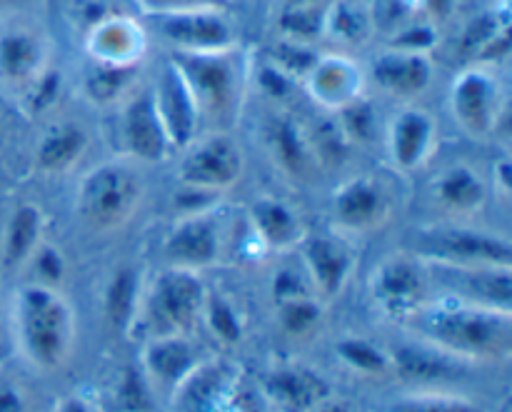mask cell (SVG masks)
<instances>
[{
  "label": "cell",
  "mask_w": 512,
  "mask_h": 412,
  "mask_svg": "<svg viewBox=\"0 0 512 412\" xmlns=\"http://www.w3.org/2000/svg\"><path fill=\"white\" fill-rule=\"evenodd\" d=\"M440 43V28L435 23L425 18H410L408 23H403L400 28H395L393 33H388L385 40V48L393 50H405V53H423L430 55Z\"/></svg>",
  "instance_id": "cell-43"
},
{
  "label": "cell",
  "mask_w": 512,
  "mask_h": 412,
  "mask_svg": "<svg viewBox=\"0 0 512 412\" xmlns=\"http://www.w3.org/2000/svg\"><path fill=\"white\" fill-rule=\"evenodd\" d=\"M143 378L153 390L173 395L203 363L190 335H158L143 345Z\"/></svg>",
  "instance_id": "cell-25"
},
{
  "label": "cell",
  "mask_w": 512,
  "mask_h": 412,
  "mask_svg": "<svg viewBox=\"0 0 512 412\" xmlns=\"http://www.w3.org/2000/svg\"><path fill=\"white\" fill-rule=\"evenodd\" d=\"M385 158L395 175L420 173L435 158L440 145V125L430 110L403 103L383 128Z\"/></svg>",
  "instance_id": "cell-13"
},
{
  "label": "cell",
  "mask_w": 512,
  "mask_h": 412,
  "mask_svg": "<svg viewBox=\"0 0 512 412\" xmlns=\"http://www.w3.org/2000/svg\"><path fill=\"white\" fill-rule=\"evenodd\" d=\"M458 360L430 345H400L390 350V375L405 383H435V380L453 378L460 370Z\"/></svg>",
  "instance_id": "cell-32"
},
{
  "label": "cell",
  "mask_w": 512,
  "mask_h": 412,
  "mask_svg": "<svg viewBox=\"0 0 512 412\" xmlns=\"http://www.w3.org/2000/svg\"><path fill=\"white\" fill-rule=\"evenodd\" d=\"M458 3L460 0H415V8H418V15H423L425 20L443 28L458 13Z\"/></svg>",
  "instance_id": "cell-49"
},
{
  "label": "cell",
  "mask_w": 512,
  "mask_h": 412,
  "mask_svg": "<svg viewBox=\"0 0 512 412\" xmlns=\"http://www.w3.org/2000/svg\"><path fill=\"white\" fill-rule=\"evenodd\" d=\"M405 253L433 268H512L508 235L475 228L470 220H435L408 233Z\"/></svg>",
  "instance_id": "cell-5"
},
{
  "label": "cell",
  "mask_w": 512,
  "mask_h": 412,
  "mask_svg": "<svg viewBox=\"0 0 512 412\" xmlns=\"http://www.w3.org/2000/svg\"><path fill=\"white\" fill-rule=\"evenodd\" d=\"M90 130L78 118H53L35 140L30 163L38 175L60 178L78 168L90 150Z\"/></svg>",
  "instance_id": "cell-21"
},
{
  "label": "cell",
  "mask_w": 512,
  "mask_h": 412,
  "mask_svg": "<svg viewBox=\"0 0 512 412\" xmlns=\"http://www.w3.org/2000/svg\"><path fill=\"white\" fill-rule=\"evenodd\" d=\"M148 195L143 165L118 155L93 165L75 185V218L95 235L128 228L138 218Z\"/></svg>",
  "instance_id": "cell-4"
},
{
  "label": "cell",
  "mask_w": 512,
  "mask_h": 412,
  "mask_svg": "<svg viewBox=\"0 0 512 412\" xmlns=\"http://www.w3.org/2000/svg\"><path fill=\"white\" fill-rule=\"evenodd\" d=\"M265 58L270 60L273 65H278L283 73H288L290 78H295L303 88V80L308 75V70L313 68V63L318 60L320 50L315 48L313 43H303V40H293V38H280L275 35L270 40L268 48L263 50Z\"/></svg>",
  "instance_id": "cell-40"
},
{
  "label": "cell",
  "mask_w": 512,
  "mask_h": 412,
  "mask_svg": "<svg viewBox=\"0 0 512 412\" xmlns=\"http://www.w3.org/2000/svg\"><path fill=\"white\" fill-rule=\"evenodd\" d=\"M425 268L435 278H450L453 298L512 310V268Z\"/></svg>",
  "instance_id": "cell-28"
},
{
  "label": "cell",
  "mask_w": 512,
  "mask_h": 412,
  "mask_svg": "<svg viewBox=\"0 0 512 412\" xmlns=\"http://www.w3.org/2000/svg\"><path fill=\"white\" fill-rule=\"evenodd\" d=\"M398 213V195L385 178L373 173L343 180L330 195V223L348 238L373 235Z\"/></svg>",
  "instance_id": "cell-11"
},
{
  "label": "cell",
  "mask_w": 512,
  "mask_h": 412,
  "mask_svg": "<svg viewBox=\"0 0 512 412\" xmlns=\"http://www.w3.org/2000/svg\"><path fill=\"white\" fill-rule=\"evenodd\" d=\"M8 130H10V120H8V113H5L3 95H0V143H3V140H5Z\"/></svg>",
  "instance_id": "cell-54"
},
{
  "label": "cell",
  "mask_w": 512,
  "mask_h": 412,
  "mask_svg": "<svg viewBox=\"0 0 512 412\" xmlns=\"http://www.w3.org/2000/svg\"><path fill=\"white\" fill-rule=\"evenodd\" d=\"M303 90L318 108L335 113L353 100L363 98L368 90V75L350 53L330 50L318 55L313 68L305 75Z\"/></svg>",
  "instance_id": "cell-19"
},
{
  "label": "cell",
  "mask_w": 512,
  "mask_h": 412,
  "mask_svg": "<svg viewBox=\"0 0 512 412\" xmlns=\"http://www.w3.org/2000/svg\"><path fill=\"white\" fill-rule=\"evenodd\" d=\"M313 412H350V410H348V405H343V403H338V400L330 398V400H325V403Z\"/></svg>",
  "instance_id": "cell-53"
},
{
  "label": "cell",
  "mask_w": 512,
  "mask_h": 412,
  "mask_svg": "<svg viewBox=\"0 0 512 412\" xmlns=\"http://www.w3.org/2000/svg\"><path fill=\"white\" fill-rule=\"evenodd\" d=\"M0 412H38L33 390L5 360H0Z\"/></svg>",
  "instance_id": "cell-45"
},
{
  "label": "cell",
  "mask_w": 512,
  "mask_h": 412,
  "mask_svg": "<svg viewBox=\"0 0 512 412\" xmlns=\"http://www.w3.org/2000/svg\"><path fill=\"white\" fill-rule=\"evenodd\" d=\"M510 178H512V170H510V160L508 158H500L498 165L493 168V183H490V195L500 200V203H508L510 200Z\"/></svg>",
  "instance_id": "cell-50"
},
{
  "label": "cell",
  "mask_w": 512,
  "mask_h": 412,
  "mask_svg": "<svg viewBox=\"0 0 512 412\" xmlns=\"http://www.w3.org/2000/svg\"><path fill=\"white\" fill-rule=\"evenodd\" d=\"M448 110L468 138H493L508 110V95L498 70L490 65H465L450 83Z\"/></svg>",
  "instance_id": "cell-9"
},
{
  "label": "cell",
  "mask_w": 512,
  "mask_h": 412,
  "mask_svg": "<svg viewBox=\"0 0 512 412\" xmlns=\"http://www.w3.org/2000/svg\"><path fill=\"white\" fill-rule=\"evenodd\" d=\"M3 325H5V318H3V303H0V338H3Z\"/></svg>",
  "instance_id": "cell-55"
},
{
  "label": "cell",
  "mask_w": 512,
  "mask_h": 412,
  "mask_svg": "<svg viewBox=\"0 0 512 412\" xmlns=\"http://www.w3.org/2000/svg\"><path fill=\"white\" fill-rule=\"evenodd\" d=\"M80 38H83L85 58L93 63L118 65V68L143 65L150 48L148 28L128 10L108 13L98 23L90 25Z\"/></svg>",
  "instance_id": "cell-18"
},
{
  "label": "cell",
  "mask_w": 512,
  "mask_h": 412,
  "mask_svg": "<svg viewBox=\"0 0 512 412\" xmlns=\"http://www.w3.org/2000/svg\"><path fill=\"white\" fill-rule=\"evenodd\" d=\"M435 68L430 55L405 53V50L385 48L375 55L370 65V80L380 93L400 103H415L430 90Z\"/></svg>",
  "instance_id": "cell-22"
},
{
  "label": "cell",
  "mask_w": 512,
  "mask_h": 412,
  "mask_svg": "<svg viewBox=\"0 0 512 412\" xmlns=\"http://www.w3.org/2000/svg\"><path fill=\"white\" fill-rule=\"evenodd\" d=\"M45 220L48 218L43 208L30 200H23L10 210L0 233V268L5 273H23L30 255L45 240V228H48Z\"/></svg>",
  "instance_id": "cell-27"
},
{
  "label": "cell",
  "mask_w": 512,
  "mask_h": 412,
  "mask_svg": "<svg viewBox=\"0 0 512 412\" xmlns=\"http://www.w3.org/2000/svg\"><path fill=\"white\" fill-rule=\"evenodd\" d=\"M430 208L440 220H475L490 200V183L470 163L445 165L428 185Z\"/></svg>",
  "instance_id": "cell-20"
},
{
  "label": "cell",
  "mask_w": 512,
  "mask_h": 412,
  "mask_svg": "<svg viewBox=\"0 0 512 412\" xmlns=\"http://www.w3.org/2000/svg\"><path fill=\"white\" fill-rule=\"evenodd\" d=\"M350 240L353 238L333 228L308 230L295 250L310 280V288L325 305L338 300L348 290L358 268V253Z\"/></svg>",
  "instance_id": "cell-14"
},
{
  "label": "cell",
  "mask_w": 512,
  "mask_h": 412,
  "mask_svg": "<svg viewBox=\"0 0 512 412\" xmlns=\"http://www.w3.org/2000/svg\"><path fill=\"white\" fill-rule=\"evenodd\" d=\"M463 50L470 63L490 65L508 60L510 55V5L500 0L493 10L478 15L463 33Z\"/></svg>",
  "instance_id": "cell-30"
},
{
  "label": "cell",
  "mask_w": 512,
  "mask_h": 412,
  "mask_svg": "<svg viewBox=\"0 0 512 412\" xmlns=\"http://www.w3.org/2000/svg\"><path fill=\"white\" fill-rule=\"evenodd\" d=\"M10 335L20 358L38 373H58L75 348V310L58 288L23 283L10 298Z\"/></svg>",
  "instance_id": "cell-2"
},
{
  "label": "cell",
  "mask_w": 512,
  "mask_h": 412,
  "mask_svg": "<svg viewBox=\"0 0 512 412\" xmlns=\"http://www.w3.org/2000/svg\"><path fill=\"white\" fill-rule=\"evenodd\" d=\"M273 308L280 333L290 340L315 338L325 323V303L315 293L278 300Z\"/></svg>",
  "instance_id": "cell-34"
},
{
  "label": "cell",
  "mask_w": 512,
  "mask_h": 412,
  "mask_svg": "<svg viewBox=\"0 0 512 412\" xmlns=\"http://www.w3.org/2000/svg\"><path fill=\"white\" fill-rule=\"evenodd\" d=\"M373 305L393 323H410L433 298V280L423 260L410 253L385 258L368 283Z\"/></svg>",
  "instance_id": "cell-12"
},
{
  "label": "cell",
  "mask_w": 512,
  "mask_h": 412,
  "mask_svg": "<svg viewBox=\"0 0 512 412\" xmlns=\"http://www.w3.org/2000/svg\"><path fill=\"white\" fill-rule=\"evenodd\" d=\"M115 403L120 412H153V388L143 378V373L125 370L120 375V383L115 388Z\"/></svg>",
  "instance_id": "cell-46"
},
{
  "label": "cell",
  "mask_w": 512,
  "mask_h": 412,
  "mask_svg": "<svg viewBox=\"0 0 512 412\" xmlns=\"http://www.w3.org/2000/svg\"><path fill=\"white\" fill-rule=\"evenodd\" d=\"M143 13H163V10L190 8H228L230 0H138Z\"/></svg>",
  "instance_id": "cell-48"
},
{
  "label": "cell",
  "mask_w": 512,
  "mask_h": 412,
  "mask_svg": "<svg viewBox=\"0 0 512 412\" xmlns=\"http://www.w3.org/2000/svg\"><path fill=\"white\" fill-rule=\"evenodd\" d=\"M208 288L200 273L183 268H165L155 273L153 283L143 290L135 328H143L148 338L158 335H190L200 323Z\"/></svg>",
  "instance_id": "cell-6"
},
{
  "label": "cell",
  "mask_w": 512,
  "mask_h": 412,
  "mask_svg": "<svg viewBox=\"0 0 512 412\" xmlns=\"http://www.w3.org/2000/svg\"><path fill=\"white\" fill-rule=\"evenodd\" d=\"M388 412H490L475 398L458 393H440V390H425V393H410L395 400Z\"/></svg>",
  "instance_id": "cell-41"
},
{
  "label": "cell",
  "mask_w": 512,
  "mask_h": 412,
  "mask_svg": "<svg viewBox=\"0 0 512 412\" xmlns=\"http://www.w3.org/2000/svg\"><path fill=\"white\" fill-rule=\"evenodd\" d=\"M178 155L180 188L223 198L245 175V150L230 130H205Z\"/></svg>",
  "instance_id": "cell-10"
},
{
  "label": "cell",
  "mask_w": 512,
  "mask_h": 412,
  "mask_svg": "<svg viewBox=\"0 0 512 412\" xmlns=\"http://www.w3.org/2000/svg\"><path fill=\"white\" fill-rule=\"evenodd\" d=\"M63 90H65V80L63 75H60V70L53 65L48 73L40 75V78L15 100H18L25 118H48V115H53L55 108L60 105Z\"/></svg>",
  "instance_id": "cell-42"
},
{
  "label": "cell",
  "mask_w": 512,
  "mask_h": 412,
  "mask_svg": "<svg viewBox=\"0 0 512 412\" xmlns=\"http://www.w3.org/2000/svg\"><path fill=\"white\" fill-rule=\"evenodd\" d=\"M23 273L33 275V280L28 283H38V285H48V288H58L63 285L65 275H68V263H65L63 250L58 248L55 243H50L48 238L38 245L33 255H30L28 265L23 268Z\"/></svg>",
  "instance_id": "cell-44"
},
{
  "label": "cell",
  "mask_w": 512,
  "mask_h": 412,
  "mask_svg": "<svg viewBox=\"0 0 512 412\" xmlns=\"http://www.w3.org/2000/svg\"><path fill=\"white\" fill-rule=\"evenodd\" d=\"M168 63L183 80L198 113L200 128L230 130L248 98V58L243 50L223 53H170Z\"/></svg>",
  "instance_id": "cell-3"
},
{
  "label": "cell",
  "mask_w": 512,
  "mask_h": 412,
  "mask_svg": "<svg viewBox=\"0 0 512 412\" xmlns=\"http://www.w3.org/2000/svg\"><path fill=\"white\" fill-rule=\"evenodd\" d=\"M115 10H123V8H115L110 5L108 0H73L70 5V23L80 30V35L90 28L93 23H98L100 18H105L108 13H115Z\"/></svg>",
  "instance_id": "cell-47"
},
{
  "label": "cell",
  "mask_w": 512,
  "mask_h": 412,
  "mask_svg": "<svg viewBox=\"0 0 512 412\" xmlns=\"http://www.w3.org/2000/svg\"><path fill=\"white\" fill-rule=\"evenodd\" d=\"M335 358L348 373L360 378H388L390 375V350L358 335H348L335 343Z\"/></svg>",
  "instance_id": "cell-35"
},
{
  "label": "cell",
  "mask_w": 512,
  "mask_h": 412,
  "mask_svg": "<svg viewBox=\"0 0 512 412\" xmlns=\"http://www.w3.org/2000/svg\"><path fill=\"white\" fill-rule=\"evenodd\" d=\"M53 35L48 25L25 10L0 13V95L20 98L53 68Z\"/></svg>",
  "instance_id": "cell-7"
},
{
  "label": "cell",
  "mask_w": 512,
  "mask_h": 412,
  "mask_svg": "<svg viewBox=\"0 0 512 412\" xmlns=\"http://www.w3.org/2000/svg\"><path fill=\"white\" fill-rule=\"evenodd\" d=\"M118 110L120 155L140 165H160L170 158L173 145L155 110L150 88L140 85Z\"/></svg>",
  "instance_id": "cell-16"
},
{
  "label": "cell",
  "mask_w": 512,
  "mask_h": 412,
  "mask_svg": "<svg viewBox=\"0 0 512 412\" xmlns=\"http://www.w3.org/2000/svg\"><path fill=\"white\" fill-rule=\"evenodd\" d=\"M298 88V80L270 63L263 53L248 58V90H258L273 108H288V100Z\"/></svg>",
  "instance_id": "cell-37"
},
{
  "label": "cell",
  "mask_w": 512,
  "mask_h": 412,
  "mask_svg": "<svg viewBox=\"0 0 512 412\" xmlns=\"http://www.w3.org/2000/svg\"><path fill=\"white\" fill-rule=\"evenodd\" d=\"M140 295H143V288H140V275L135 268H120L110 278L103 295V315L110 328L133 333Z\"/></svg>",
  "instance_id": "cell-33"
},
{
  "label": "cell",
  "mask_w": 512,
  "mask_h": 412,
  "mask_svg": "<svg viewBox=\"0 0 512 412\" xmlns=\"http://www.w3.org/2000/svg\"><path fill=\"white\" fill-rule=\"evenodd\" d=\"M408 325L420 343L458 363H505L512 355V310L448 295L430 298Z\"/></svg>",
  "instance_id": "cell-1"
},
{
  "label": "cell",
  "mask_w": 512,
  "mask_h": 412,
  "mask_svg": "<svg viewBox=\"0 0 512 412\" xmlns=\"http://www.w3.org/2000/svg\"><path fill=\"white\" fill-rule=\"evenodd\" d=\"M150 93H153L160 123H163L170 145H173V153H180L185 145H190L200 135V120L183 80L178 78L168 60L160 65L158 75L150 85Z\"/></svg>",
  "instance_id": "cell-26"
},
{
  "label": "cell",
  "mask_w": 512,
  "mask_h": 412,
  "mask_svg": "<svg viewBox=\"0 0 512 412\" xmlns=\"http://www.w3.org/2000/svg\"><path fill=\"white\" fill-rule=\"evenodd\" d=\"M335 123H338L340 133L345 135V140L350 143V148H360V145H370L375 140H383V128L385 125L380 123L378 108L370 103L368 98H358L353 100L345 108L335 110L333 113Z\"/></svg>",
  "instance_id": "cell-36"
},
{
  "label": "cell",
  "mask_w": 512,
  "mask_h": 412,
  "mask_svg": "<svg viewBox=\"0 0 512 412\" xmlns=\"http://www.w3.org/2000/svg\"><path fill=\"white\" fill-rule=\"evenodd\" d=\"M248 228L250 240H255L268 253L278 255L298 250L300 240L310 230L300 210L285 198H275V195H258L253 200L248 210Z\"/></svg>",
  "instance_id": "cell-23"
},
{
  "label": "cell",
  "mask_w": 512,
  "mask_h": 412,
  "mask_svg": "<svg viewBox=\"0 0 512 412\" xmlns=\"http://www.w3.org/2000/svg\"><path fill=\"white\" fill-rule=\"evenodd\" d=\"M50 412H98L93 400H88L85 395L80 393H68L63 398L55 400V405L50 408Z\"/></svg>",
  "instance_id": "cell-51"
},
{
  "label": "cell",
  "mask_w": 512,
  "mask_h": 412,
  "mask_svg": "<svg viewBox=\"0 0 512 412\" xmlns=\"http://www.w3.org/2000/svg\"><path fill=\"white\" fill-rule=\"evenodd\" d=\"M263 393L278 412H313L333 398L323 375L298 363L273 365L263 375Z\"/></svg>",
  "instance_id": "cell-24"
},
{
  "label": "cell",
  "mask_w": 512,
  "mask_h": 412,
  "mask_svg": "<svg viewBox=\"0 0 512 412\" xmlns=\"http://www.w3.org/2000/svg\"><path fill=\"white\" fill-rule=\"evenodd\" d=\"M140 80H143V65L118 68V65H103L88 60L85 68L80 70L78 93L93 108L115 110L143 85Z\"/></svg>",
  "instance_id": "cell-29"
},
{
  "label": "cell",
  "mask_w": 512,
  "mask_h": 412,
  "mask_svg": "<svg viewBox=\"0 0 512 412\" xmlns=\"http://www.w3.org/2000/svg\"><path fill=\"white\" fill-rule=\"evenodd\" d=\"M263 145L270 163L295 183H310L320 173L310 128L288 108H270L263 125Z\"/></svg>",
  "instance_id": "cell-17"
},
{
  "label": "cell",
  "mask_w": 512,
  "mask_h": 412,
  "mask_svg": "<svg viewBox=\"0 0 512 412\" xmlns=\"http://www.w3.org/2000/svg\"><path fill=\"white\" fill-rule=\"evenodd\" d=\"M218 208L178 215L175 218V223L170 225L163 243V255L170 268H183L200 273V270L213 268L215 263H220L225 240Z\"/></svg>",
  "instance_id": "cell-15"
},
{
  "label": "cell",
  "mask_w": 512,
  "mask_h": 412,
  "mask_svg": "<svg viewBox=\"0 0 512 412\" xmlns=\"http://www.w3.org/2000/svg\"><path fill=\"white\" fill-rule=\"evenodd\" d=\"M375 38L373 10L363 0H330L325 8L323 40L338 53L360 50Z\"/></svg>",
  "instance_id": "cell-31"
},
{
  "label": "cell",
  "mask_w": 512,
  "mask_h": 412,
  "mask_svg": "<svg viewBox=\"0 0 512 412\" xmlns=\"http://www.w3.org/2000/svg\"><path fill=\"white\" fill-rule=\"evenodd\" d=\"M328 5H300V8H275V35L280 38L303 40V43H323V20Z\"/></svg>",
  "instance_id": "cell-39"
},
{
  "label": "cell",
  "mask_w": 512,
  "mask_h": 412,
  "mask_svg": "<svg viewBox=\"0 0 512 412\" xmlns=\"http://www.w3.org/2000/svg\"><path fill=\"white\" fill-rule=\"evenodd\" d=\"M200 320L205 323L208 333L225 348H235V345L243 343L245 320L235 308V303H230V298H225V295H205Z\"/></svg>",
  "instance_id": "cell-38"
},
{
  "label": "cell",
  "mask_w": 512,
  "mask_h": 412,
  "mask_svg": "<svg viewBox=\"0 0 512 412\" xmlns=\"http://www.w3.org/2000/svg\"><path fill=\"white\" fill-rule=\"evenodd\" d=\"M330 0H273L275 8H300V5H328Z\"/></svg>",
  "instance_id": "cell-52"
},
{
  "label": "cell",
  "mask_w": 512,
  "mask_h": 412,
  "mask_svg": "<svg viewBox=\"0 0 512 412\" xmlns=\"http://www.w3.org/2000/svg\"><path fill=\"white\" fill-rule=\"evenodd\" d=\"M148 35L170 53H223L238 48V28L228 8H190L143 13Z\"/></svg>",
  "instance_id": "cell-8"
}]
</instances>
